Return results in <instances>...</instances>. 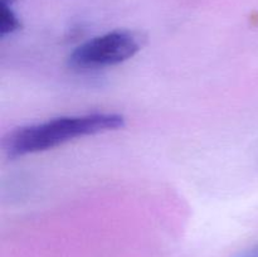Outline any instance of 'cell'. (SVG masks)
I'll list each match as a JSON object with an SVG mask.
<instances>
[{
    "instance_id": "6da1fadb",
    "label": "cell",
    "mask_w": 258,
    "mask_h": 257,
    "mask_svg": "<svg viewBox=\"0 0 258 257\" xmlns=\"http://www.w3.org/2000/svg\"><path fill=\"white\" fill-rule=\"evenodd\" d=\"M123 126L125 117L120 113L95 112L63 116L17 128L4 139L3 148L9 158H18L53 149L77 138L117 130Z\"/></svg>"
},
{
    "instance_id": "7a4b0ae2",
    "label": "cell",
    "mask_w": 258,
    "mask_h": 257,
    "mask_svg": "<svg viewBox=\"0 0 258 257\" xmlns=\"http://www.w3.org/2000/svg\"><path fill=\"white\" fill-rule=\"evenodd\" d=\"M138 35L128 30H113L78 45L68 63L76 70H97L130 59L140 50Z\"/></svg>"
},
{
    "instance_id": "3957f363",
    "label": "cell",
    "mask_w": 258,
    "mask_h": 257,
    "mask_svg": "<svg viewBox=\"0 0 258 257\" xmlns=\"http://www.w3.org/2000/svg\"><path fill=\"white\" fill-rule=\"evenodd\" d=\"M19 28L20 22L17 14L13 12L10 4L0 3V34H2V37L13 34Z\"/></svg>"
},
{
    "instance_id": "277c9868",
    "label": "cell",
    "mask_w": 258,
    "mask_h": 257,
    "mask_svg": "<svg viewBox=\"0 0 258 257\" xmlns=\"http://www.w3.org/2000/svg\"><path fill=\"white\" fill-rule=\"evenodd\" d=\"M234 257H258V244L251 247V248L246 249V251L241 252V253L236 254Z\"/></svg>"
},
{
    "instance_id": "5b68a950",
    "label": "cell",
    "mask_w": 258,
    "mask_h": 257,
    "mask_svg": "<svg viewBox=\"0 0 258 257\" xmlns=\"http://www.w3.org/2000/svg\"><path fill=\"white\" fill-rule=\"evenodd\" d=\"M14 0H0V3H5V4H12Z\"/></svg>"
}]
</instances>
